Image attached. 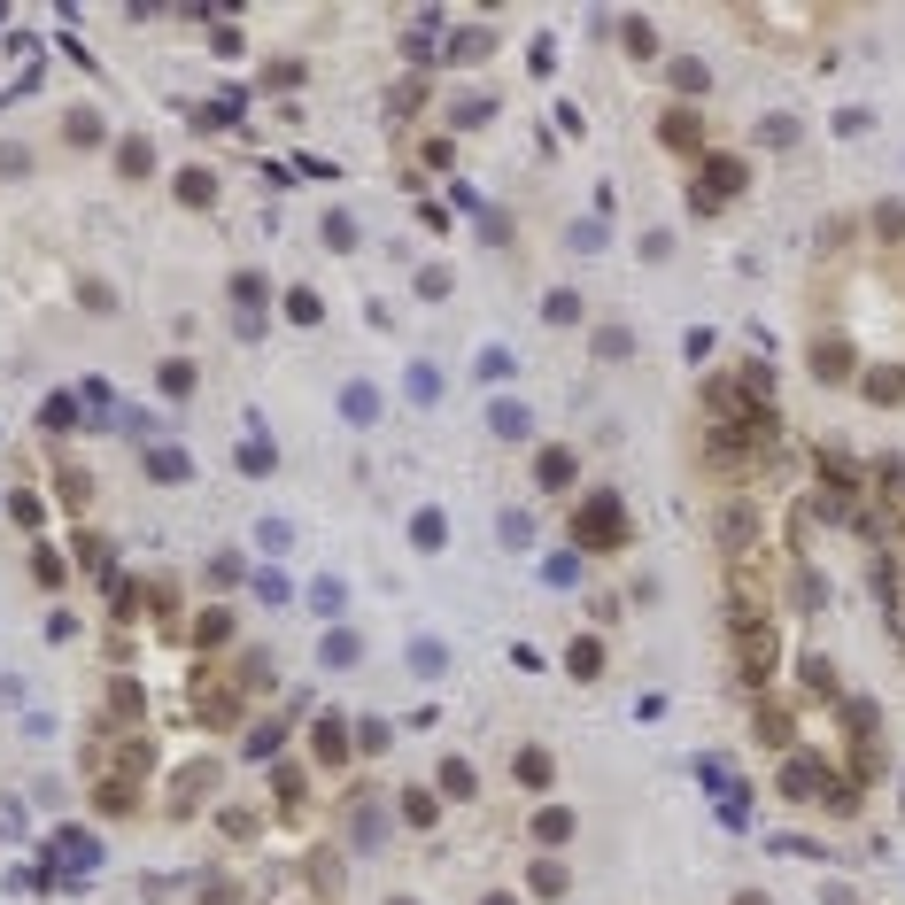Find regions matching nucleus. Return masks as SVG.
<instances>
[{
    "label": "nucleus",
    "instance_id": "nucleus-1",
    "mask_svg": "<svg viewBox=\"0 0 905 905\" xmlns=\"http://www.w3.org/2000/svg\"><path fill=\"white\" fill-rule=\"evenodd\" d=\"M581 542H619V511L612 503H588L581 511Z\"/></svg>",
    "mask_w": 905,
    "mask_h": 905
}]
</instances>
